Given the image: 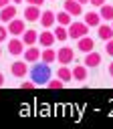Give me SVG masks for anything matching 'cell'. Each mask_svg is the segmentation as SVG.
<instances>
[{
    "label": "cell",
    "instance_id": "1",
    "mask_svg": "<svg viewBox=\"0 0 113 129\" xmlns=\"http://www.w3.org/2000/svg\"><path fill=\"white\" fill-rule=\"evenodd\" d=\"M30 79L36 83V85H46L50 81V67L48 62H32V69H30Z\"/></svg>",
    "mask_w": 113,
    "mask_h": 129
},
{
    "label": "cell",
    "instance_id": "2",
    "mask_svg": "<svg viewBox=\"0 0 113 129\" xmlns=\"http://www.w3.org/2000/svg\"><path fill=\"white\" fill-rule=\"evenodd\" d=\"M67 30H69V38H75V40H79L81 36H87V34H89V26L85 24V20H83V22L73 20V22L67 26Z\"/></svg>",
    "mask_w": 113,
    "mask_h": 129
},
{
    "label": "cell",
    "instance_id": "3",
    "mask_svg": "<svg viewBox=\"0 0 113 129\" xmlns=\"http://www.w3.org/2000/svg\"><path fill=\"white\" fill-rule=\"evenodd\" d=\"M73 60H75V50H73L71 46H63V48L56 50V62H61V64H71Z\"/></svg>",
    "mask_w": 113,
    "mask_h": 129
},
{
    "label": "cell",
    "instance_id": "4",
    "mask_svg": "<svg viewBox=\"0 0 113 129\" xmlns=\"http://www.w3.org/2000/svg\"><path fill=\"white\" fill-rule=\"evenodd\" d=\"M8 34H14V36H22V32L26 30V24H24V18H12L8 22Z\"/></svg>",
    "mask_w": 113,
    "mask_h": 129
},
{
    "label": "cell",
    "instance_id": "5",
    "mask_svg": "<svg viewBox=\"0 0 113 129\" xmlns=\"http://www.w3.org/2000/svg\"><path fill=\"white\" fill-rule=\"evenodd\" d=\"M10 73H12L14 77H18V79L26 77V75H28V62H26V60H14V62L10 64Z\"/></svg>",
    "mask_w": 113,
    "mask_h": 129
},
{
    "label": "cell",
    "instance_id": "6",
    "mask_svg": "<svg viewBox=\"0 0 113 129\" xmlns=\"http://www.w3.org/2000/svg\"><path fill=\"white\" fill-rule=\"evenodd\" d=\"M54 32L50 28H44V32H38V44L44 48V46H52L54 44Z\"/></svg>",
    "mask_w": 113,
    "mask_h": 129
},
{
    "label": "cell",
    "instance_id": "7",
    "mask_svg": "<svg viewBox=\"0 0 113 129\" xmlns=\"http://www.w3.org/2000/svg\"><path fill=\"white\" fill-rule=\"evenodd\" d=\"M8 52L14 54V56L22 54V52H24V42H22V38H18V36L10 38V40H8Z\"/></svg>",
    "mask_w": 113,
    "mask_h": 129
},
{
    "label": "cell",
    "instance_id": "8",
    "mask_svg": "<svg viewBox=\"0 0 113 129\" xmlns=\"http://www.w3.org/2000/svg\"><path fill=\"white\" fill-rule=\"evenodd\" d=\"M40 6H32V4H28L26 8H24V12H22V16H24V20H28V22H34V20H38L40 18Z\"/></svg>",
    "mask_w": 113,
    "mask_h": 129
},
{
    "label": "cell",
    "instance_id": "9",
    "mask_svg": "<svg viewBox=\"0 0 113 129\" xmlns=\"http://www.w3.org/2000/svg\"><path fill=\"white\" fill-rule=\"evenodd\" d=\"M95 48V42H93V38L91 36H81L79 40H77V50H81V52H91Z\"/></svg>",
    "mask_w": 113,
    "mask_h": 129
},
{
    "label": "cell",
    "instance_id": "10",
    "mask_svg": "<svg viewBox=\"0 0 113 129\" xmlns=\"http://www.w3.org/2000/svg\"><path fill=\"white\" fill-rule=\"evenodd\" d=\"M12 18H16V6L8 4V6L0 8V22H6V24H8Z\"/></svg>",
    "mask_w": 113,
    "mask_h": 129
},
{
    "label": "cell",
    "instance_id": "11",
    "mask_svg": "<svg viewBox=\"0 0 113 129\" xmlns=\"http://www.w3.org/2000/svg\"><path fill=\"white\" fill-rule=\"evenodd\" d=\"M40 24L44 26V28H52L54 24H56V14L54 12H50V10H44L42 14H40Z\"/></svg>",
    "mask_w": 113,
    "mask_h": 129
},
{
    "label": "cell",
    "instance_id": "12",
    "mask_svg": "<svg viewBox=\"0 0 113 129\" xmlns=\"http://www.w3.org/2000/svg\"><path fill=\"white\" fill-rule=\"evenodd\" d=\"M22 42H24V46L36 44V42H38V32H36L34 28H26V30L22 32Z\"/></svg>",
    "mask_w": 113,
    "mask_h": 129
},
{
    "label": "cell",
    "instance_id": "13",
    "mask_svg": "<svg viewBox=\"0 0 113 129\" xmlns=\"http://www.w3.org/2000/svg\"><path fill=\"white\" fill-rule=\"evenodd\" d=\"M22 54H24V60H26V62H36V60H40V50H38L34 44H32V46H26Z\"/></svg>",
    "mask_w": 113,
    "mask_h": 129
},
{
    "label": "cell",
    "instance_id": "14",
    "mask_svg": "<svg viewBox=\"0 0 113 129\" xmlns=\"http://www.w3.org/2000/svg\"><path fill=\"white\" fill-rule=\"evenodd\" d=\"M97 36L101 38V40H111L113 38V26L111 24H99L97 26Z\"/></svg>",
    "mask_w": 113,
    "mask_h": 129
},
{
    "label": "cell",
    "instance_id": "15",
    "mask_svg": "<svg viewBox=\"0 0 113 129\" xmlns=\"http://www.w3.org/2000/svg\"><path fill=\"white\" fill-rule=\"evenodd\" d=\"M65 10H67L71 16H81L83 4H79L77 0H65Z\"/></svg>",
    "mask_w": 113,
    "mask_h": 129
},
{
    "label": "cell",
    "instance_id": "16",
    "mask_svg": "<svg viewBox=\"0 0 113 129\" xmlns=\"http://www.w3.org/2000/svg\"><path fill=\"white\" fill-rule=\"evenodd\" d=\"M40 60L42 62H54L56 60V50H52V46H44L42 50H40Z\"/></svg>",
    "mask_w": 113,
    "mask_h": 129
},
{
    "label": "cell",
    "instance_id": "17",
    "mask_svg": "<svg viewBox=\"0 0 113 129\" xmlns=\"http://www.w3.org/2000/svg\"><path fill=\"white\" fill-rule=\"evenodd\" d=\"M85 64H87V67H99V64H101V54H99L97 50L87 52V54H85Z\"/></svg>",
    "mask_w": 113,
    "mask_h": 129
},
{
    "label": "cell",
    "instance_id": "18",
    "mask_svg": "<svg viewBox=\"0 0 113 129\" xmlns=\"http://www.w3.org/2000/svg\"><path fill=\"white\" fill-rule=\"evenodd\" d=\"M73 81H77V83H83V81H87V64H77L75 69H73Z\"/></svg>",
    "mask_w": 113,
    "mask_h": 129
},
{
    "label": "cell",
    "instance_id": "19",
    "mask_svg": "<svg viewBox=\"0 0 113 129\" xmlns=\"http://www.w3.org/2000/svg\"><path fill=\"white\" fill-rule=\"evenodd\" d=\"M85 24H87V26H99V24H101V14L95 12V10L87 12V14H85Z\"/></svg>",
    "mask_w": 113,
    "mask_h": 129
},
{
    "label": "cell",
    "instance_id": "20",
    "mask_svg": "<svg viewBox=\"0 0 113 129\" xmlns=\"http://www.w3.org/2000/svg\"><path fill=\"white\" fill-rule=\"evenodd\" d=\"M56 77H59L63 83H69V81H73V71H71L67 64H61V69L56 71Z\"/></svg>",
    "mask_w": 113,
    "mask_h": 129
},
{
    "label": "cell",
    "instance_id": "21",
    "mask_svg": "<svg viewBox=\"0 0 113 129\" xmlns=\"http://www.w3.org/2000/svg\"><path fill=\"white\" fill-rule=\"evenodd\" d=\"M52 32H54V38H56V40H61V42H65V40L69 38V30H67V26L56 24V26L52 28Z\"/></svg>",
    "mask_w": 113,
    "mask_h": 129
},
{
    "label": "cell",
    "instance_id": "22",
    "mask_svg": "<svg viewBox=\"0 0 113 129\" xmlns=\"http://www.w3.org/2000/svg\"><path fill=\"white\" fill-rule=\"evenodd\" d=\"M99 14H101V20H113V6L111 4L99 6Z\"/></svg>",
    "mask_w": 113,
    "mask_h": 129
},
{
    "label": "cell",
    "instance_id": "23",
    "mask_svg": "<svg viewBox=\"0 0 113 129\" xmlns=\"http://www.w3.org/2000/svg\"><path fill=\"white\" fill-rule=\"evenodd\" d=\"M71 18H73V16H71L67 10H63V12H59V14H56V24H61V26H69V24L73 22Z\"/></svg>",
    "mask_w": 113,
    "mask_h": 129
},
{
    "label": "cell",
    "instance_id": "24",
    "mask_svg": "<svg viewBox=\"0 0 113 129\" xmlns=\"http://www.w3.org/2000/svg\"><path fill=\"white\" fill-rule=\"evenodd\" d=\"M46 87H48V89H65V83L56 77V79H50V81L46 83Z\"/></svg>",
    "mask_w": 113,
    "mask_h": 129
},
{
    "label": "cell",
    "instance_id": "25",
    "mask_svg": "<svg viewBox=\"0 0 113 129\" xmlns=\"http://www.w3.org/2000/svg\"><path fill=\"white\" fill-rule=\"evenodd\" d=\"M20 89H24V91H32V89H36V83L30 79V81H26V83H20Z\"/></svg>",
    "mask_w": 113,
    "mask_h": 129
},
{
    "label": "cell",
    "instance_id": "26",
    "mask_svg": "<svg viewBox=\"0 0 113 129\" xmlns=\"http://www.w3.org/2000/svg\"><path fill=\"white\" fill-rule=\"evenodd\" d=\"M6 38H8V28L0 24V44H2V42H4Z\"/></svg>",
    "mask_w": 113,
    "mask_h": 129
},
{
    "label": "cell",
    "instance_id": "27",
    "mask_svg": "<svg viewBox=\"0 0 113 129\" xmlns=\"http://www.w3.org/2000/svg\"><path fill=\"white\" fill-rule=\"evenodd\" d=\"M105 52H107L109 56H113V38L107 40V44H105Z\"/></svg>",
    "mask_w": 113,
    "mask_h": 129
},
{
    "label": "cell",
    "instance_id": "28",
    "mask_svg": "<svg viewBox=\"0 0 113 129\" xmlns=\"http://www.w3.org/2000/svg\"><path fill=\"white\" fill-rule=\"evenodd\" d=\"M24 2H28V4H32V6H42V4H44V0H24Z\"/></svg>",
    "mask_w": 113,
    "mask_h": 129
},
{
    "label": "cell",
    "instance_id": "29",
    "mask_svg": "<svg viewBox=\"0 0 113 129\" xmlns=\"http://www.w3.org/2000/svg\"><path fill=\"white\" fill-rule=\"evenodd\" d=\"M89 4H93V6H103L105 0H89Z\"/></svg>",
    "mask_w": 113,
    "mask_h": 129
},
{
    "label": "cell",
    "instance_id": "30",
    "mask_svg": "<svg viewBox=\"0 0 113 129\" xmlns=\"http://www.w3.org/2000/svg\"><path fill=\"white\" fill-rule=\"evenodd\" d=\"M10 4V0H0V8H4V6H8Z\"/></svg>",
    "mask_w": 113,
    "mask_h": 129
},
{
    "label": "cell",
    "instance_id": "31",
    "mask_svg": "<svg viewBox=\"0 0 113 129\" xmlns=\"http://www.w3.org/2000/svg\"><path fill=\"white\" fill-rule=\"evenodd\" d=\"M107 71H109V77H113V60H111V64H109V69H107Z\"/></svg>",
    "mask_w": 113,
    "mask_h": 129
},
{
    "label": "cell",
    "instance_id": "32",
    "mask_svg": "<svg viewBox=\"0 0 113 129\" xmlns=\"http://www.w3.org/2000/svg\"><path fill=\"white\" fill-rule=\"evenodd\" d=\"M0 87H4V75L0 73Z\"/></svg>",
    "mask_w": 113,
    "mask_h": 129
},
{
    "label": "cell",
    "instance_id": "33",
    "mask_svg": "<svg viewBox=\"0 0 113 129\" xmlns=\"http://www.w3.org/2000/svg\"><path fill=\"white\" fill-rule=\"evenodd\" d=\"M79 4H89V0H77Z\"/></svg>",
    "mask_w": 113,
    "mask_h": 129
},
{
    "label": "cell",
    "instance_id": "34",
    "mask_svg": "<svg viewBox=\"0 0 113 129\" xmlns=\"http://www.w3.org/2000/svg\"><path fill=\"white\" fill-rule=\"evenodd\" d=\"M10 2H16V4H18V2H24V0H10Z\"/></svg>",
    "mask_w": 113,
    "mask_h": 129
},
{
    "label": "cell",
    "instance_id": "35",
    "mask_svg": "<svg viewBox=\"0 0 113 129\" xmlns=\"http://www.w3.org/2000/svg\"><path fill=\"white\" fill-rule=\"evenodd\" d=\"M111 26H113V20H111Z\"/></svg>",
    "mask_w": 113,
    "mask_h": 129
},
{
    "label": "cell",
    "instance_id": "36",
    "mask_svg": "<svg viewBox=\"0 0 113 129\" xmlns=\"http://www.w3.org/2000/svg\"><path fill=\"white\" fill-rule=\"evenodd\" d=\"M0 52H2V50H0Z\"/></svg>",
    "mask_w": 113,
    "mask_h": 129
}]
</instances>
